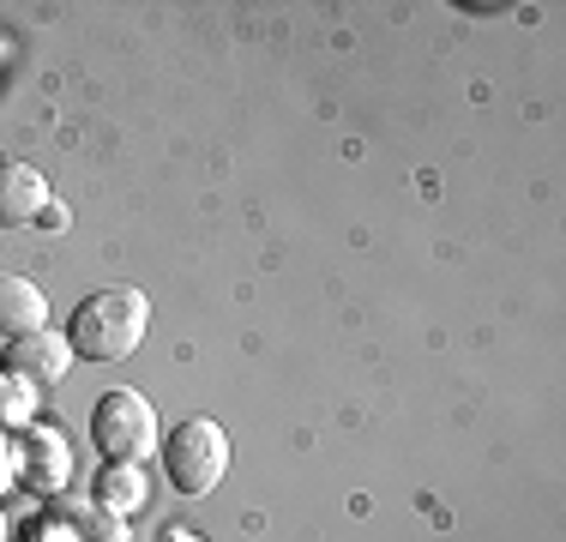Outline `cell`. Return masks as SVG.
<instances>
[{"label":"cell","instance_id":"3957f363","mask_svg":"<svg viewBox=\"0 0 566 542\" xmlns=\"http://www.w3.org/2000/svg\"><path fill=\"white\" fill-rule=\"evenodd\" d=\"M91 446L103 452V465H145V458L164 446V423H157V404L133 386H115L97 398L91 410Z\"/></svg>","mask_w":566,"mask_h":542},{"label":"cell","instance_id":"52a82bcc","mask_svg":"<svg viewBox=\"0 0 566 542\" xmlns=\"http://www.w3.org/2000/svg\"><path fill=\"white\" fill-rule=\"evenodd\" d=\"M49 325V295L36 290L31 278H19V271H7L0 278V337H31V332H43Z\"/></svg>","mask_w":566,"mask_h":542},{"label":"cell","instance_id":"8992f818","mask_svg":"<svg viewBox=\"0 0 566 542\" xmlns=\"http://www.w3.org/2000/svg\"><path fill=\"white\" fill-rule=\"evenodd\" d=\"M49 181L31 163H0V229H31L49 211Z\"/></svg>","mask_w":566,"mask_h":542},{"label":"cell","instance_id":"4fadbf2b","mask_svg":"<svg viewBox=\"0 0 566 542\" xmlns=\"http://www.w3.org/2000/svg\"><path fill=\"white\" fill-rule=\"evenodd\" d=\"M0 542H7V512H0Z\"/></svg>","mask_w":566,"mask_h":542},{"label":"cell","instance_id":"9c48e42d","mask_svg":"<svg viewBox=\"0 0 566 542\" xmlns=\"http://www.w3.org/2000/svg\"><path fill=\"white\" fill-rule=\"evenodd\" d=\"M36 404H43V392L31 386L24 374L0 368V434H19L36 423Z\"/></svg>","mask_w":566,"mask_h":542},{"label":"cell","instance_id":"7c38bea8","mask_svg":"<svg viewBox=\"0 0 566 542\" xmlns=\"http://www.w3.org/2000/svg\"><path fill=\"white\" fill-rule=\"evenodd\" d=\"M157 542H211V536H199V531H187V524H169V531H164V536H157Z\"/></svg>","mask_w":566,"mask_h":542},{"label":"cell","instance_id":"5b68a950","mask_svg":"<svg viewBox=\"0 0 566 542\" xmlns=\"http://www.w3.org/2000/svg\"><path fill=\"white\" fill-rule=\"evenodd\" d=\"M0 368L24 374L36 392H49V386L66 379V368H73V344H66V332L43 325V332H31V337H12L7 356H0Z\"/></svg>","mask_w":566,"mask_h":542},{"label":"cell","instance_id":"ba28073f","mask_svg":"<svg viewBox=\"0 0 566 542\" xmlns=\"http://www.w3.org/2000/svg\"><path fill=\"white\" fill-rule=\"evenodd\" d=\"M91 500L109 507L115 519H127V512H139L151 500V470L145 465H103L97 482H91Z\"/></svg>","mask_w":566,"mask_h":542},{"label":"cell","instance_id":"7a4b0ae2","mask_svg":"<svg viewBox=\"0 0 566 542\" xmlns=\"http://www.w3.org/2000/svg\"><path fill=\"white\" fill-rule=\"evenodd\" d=\"M157 458H164V477H169L175 494L206 500V494H218V482L229 470V434H223V423H211V416H187V423H175L164 434Z\"/></svg>","mask_w":566,"mask_h":542},{"label":"cell","instance_id":"277c9868","mask_svg":"<svg viewBox=\"0 0 566 542\" xmlns=\"http://www.w3.org/2000/svg\"><path fill=\"white\" fill-rule=\"evenodd\" d=\"M12 470H19V488L24 494H43V500H61L66 482H73V446L55 423L36 416L31 428L12 434Z\"/></svg>","mask_w":566,"mask_h":542},{"label":"cell","instance_id":"8fae6325","mask_svg":"<svg viewBox=\"0 0 566 542\" xmlns=\"http://www.w3.org/2000/svg\"><path fill=\"white\" fill-rule=\"evenodd\" d=\"M66 223H73V217H66V206H61V199H49V211L36 217V229H55V236H61Z\"/></svg>","mask_w":566,"mask_h":542},{"label":"cell","instance_id":"6da1fadb","mask_svg":"<svg viewBox=\"0 0 566 542\" xmlns=\"http://www.w3.org/2000/svg\"><path fill=\"white\" fill-rule=\"evenodd\" d=\"M145 332H151V302H145V290H133V283L91 290L85 302L73 308V320H66V344L85 362H127L133 350L145 344Z\"/></svg>","mask_w":566,"mask_h":542},{"label":"cell","instance_id":"30bf717a","mask_svg":"<svg viewBox=\"0 0 566 542\" xmlns=\"http://www.w3.org/2000/svg\"><path fill=\"white\" fill-rule=\"evenodd\" d=\"M19 488V470H12V434H0V500Z\"/></svg>","mask_w":566,"mask_h":542}]
</instances>
